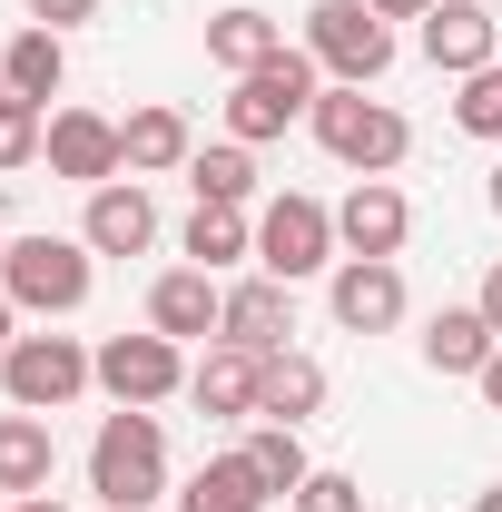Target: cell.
Here are the masks:
<instances>
[{"mask_svg":"<svg viewBox=\"0 0 502 512\" xmlns=\"http://www.w3.org/2000/svg\"><path fill=\"white\" fill-rule=\"evenodd\" d=\"M89 493L109 512H148L168 493V434H158V414L119 404V414L99 424V444H89Z\"/></svg>","mask_w":502,"mask_h":512,"instance_id":"6da1fadb","label":"cell"},{"mask_svg":"<svg viewBox=\"0 0 502 512\" xmlns=\"http://www.w3.org/2000/svg\"><path fill=\"white\" fill-rule=\"evenodd\" d=\"M0 286H10L20 316H79L89 286H99V247H89V237H10Z\"/></svg>","mask_w":502,"mask_h":512,"instance_id":"7a4b0ae2","label":"cell"},{"mask_svg":"<svg viewBox=\"0 0 502 512\" xmlns=\"http://www.w3.org/2000/svg\"><path fill=\"white\" fill-rule=\"evenodd\" d=\"M315 138H325V158H345L355 178H384V168H404V148H414V128L404 109H384L365 89H345V79H325V99H315Z\"/></svg>","mask_w":502,"mask_h":512,"instance_id":"3957f363","label":"cell"},{"mask_svg":"<svg viewBox=\"0 0 502 512\" xmlns=\"http://www.w3.org/2000/svg\"><path fill=\"white\" fill-rule=\"evenodd\" d=\"M315 99H325V69H315L306 50H276L266 69H247V79H237V99H227V138H237V148L286 138L296 119H315Z\"/></svg>","mask_w":502,"mask_h":512,"instance_id":"277c9868","label":"cell"},{"mask_svg":"<svg viewBox=\"0 0 502 512\" xmlns=\"http://www.w3.org/2000/svg\"><path fill=\"white\" fill-rule=\"evenodd\" d=\"M99 384V355L79 345V335H20L10 355H0V394L20 404V414H60Z\"/></svg>","mask_w":502,"mask_h":512,"instance_id":"5b68a950","label":"cell"},{"mask_svg":"<svg viewBox=\"0 0 502 512\" xmlns=\"http://www.w3.org/2000/svg\"><path fill=\"white\" fill-rule=\"evenodd\" d=\"M306 60L325 79H345V89H375L384 69H394V30H384L365 0H315L306 10Z\"/></svg>","mask_w":502,"mask_h":512,"instance_id":"8992f818","label":"cell"},{"mask_svg":"<svg viewBox=\"0 0 502 512\" xmlns=\"http://www.w3.org/2000/svg\"><path fill=\"white\" fill-rule=\"evenodd\" d=\"M256 266H266L276 286L325 276V266H335V207H315V197H276V207L256 217Z\"/></svg>","mask_w":502,"mask_h":512,"instance_id":"52a82bcc","label":"cell"},{"mask_svg":"<svg viewBox=\"0 0 502 512\" xmlns=\"http://www.w3.org/2000/svg\"><path fill=\"white\" fill-rule=\"evenodd\" d=\"M178 384H188V355H178L158 325H148V335H109V345H99V394H109V404H138V414H148V404H168Z\"/></svg>","mask_w":502,"mask_h":512,"instance_id":"ba28073f","label":"cell"},{"mask_svg":"<svg viewBox=\"0 0 502 512\" xmlns=\"http://www.w3.org/2000/svg\"><path fill=\"white\" fill-rule=\"evenodd\" d=\"M325 296H335L345 335H384V325H404V266L394 256H335Z\"/></svg>","mask_w":502,"mask_h":512,"instance_id":"9c48e42d","label":"cell"},{"mask_svg":"<svg viewBox=\"0 0 502 512\" xmlns=\"http://www.w3.org/2000/svg\"><path fill=\"white\" fill-rule=\"evenodd\" d=\"M40 158H50V178H69V188H109V178L128 168L119 119H99V109H60L50 138H40Z\"/></svg>","mask_w":502,"mask_h":512,"instance_id":"30bf717a","label":"cell"},{"mask_svg":"<svg viewBox=\"0 0 502 512\" xmlns=\"http://www.w3.org/2000/svg\"><path fill=\"white\" fill-rule=\"evenodd\" d=\"M404 237H414L404 188H394V178H355L345 207H335V247L345 256H404Z\"/></svg>","mask_w":502,"mask_h":512,"instance_id":"8fae6325","label":"cell"},{"mask_svg":"<svg viewBox=\"0 0 502 512\" xmlns=\"http://www.w3.org/2000/svg\"><path fill=\"white\" fill-rule=\"evenodd\" d=\"M286 335H296V286H276V276H247V286H227L217 345H247V355H286Z\"/></svg>","mask_w":502,"mask_h":512,"instance_id":"7c38bea8","label":"cell"},{"mask_svg":"<svg viewBox=\"0 0 502 512\" xmlns=\"http://www.w3.org/2000/svg\"><path fill=\"white\" fill-rule=\"evenodd\" d=\"M217 316H227V286H217L207 266H168V276L148 286V325H158L168 345H188V335L217 345Z\"/></svg>","mask_w":502,"mask_h":512,"instance_id":"4fadbf2b","label":"cell"},{"mask_svg":"<svg viewBox=\"0 0 502 512\" xmlns=\"http://www.w3.org/2000/svg\"><path fill=\"white\" fill-rule=\"evenodd\" d=\"M493 40H502V20L483 10V0H434V10H424V60L453 69V79L493 69Z\"/></svg>","mask_w":502,"mask_h":512,"instance_id":"5bb4252c","label":"cell"},{"mask_svg":"<svg viewBox=\"0 0 502 512\" xmlns=\"http://www.w3.org/2000/svg\"><path fill=\"white\" fill-rule=\"evenodd\" d=\"M99 256H138L158 247V207H148V188L138 178H109V188H89V227H79Z\"/></svg>","mask_w":502,"mask_h":512,"instance_id":"9a60e30c","label":"cell"},{"mask_svg":"<svg viewBox=\"0 0 502 512\" xmlns=\"http://www.w3.org/2000/svg\"><path fill=\"white\" fill-rule=\"evenodd\" d=\"M50 473H60V434H50V414H0V493H50Z\"/></svg>","mask_w":502,"mask_h":512,"instance_id":"2e32d148","label":"cell"},{"mask_svg":"<svg viewBox=\"0 0 502 512\" xmlns=\"http://www.w3.org/2000/svg\"><path fill=\"white\" fill-rule=\"evenodd\" d=\"M188 394H197V414H256L266 404V355L207 345V365H188Z\"/></svg>","mask_w":502,"mask_h":512,"instance_id":"e0dca14e","label":"cell"},{"mask_svg":"<svg viewBox=\"0 0 502 512\" xmlns=\"http://www.w3.org/2000/svg\"><path fill=\"white\" fill-rule=\"evenodd\" d=\"M119 148H128V178H168V168H188L197 158V138H188V119L158 99V109H128L119 119Z\"/></svg>","mask_w":502,"mask_h":512,"instance_id":"ac0fdd59","label":"cell"},{"mask_svg":"<svg viewBox=\"0 0 502 512\" xmlns=\"http://www.w3.org/2000/svg\"><path fill=\"white\" fill-rule=\"evenodd\" d=\"M493 355H502V335H493L483 306H443V316L424 325V365H434V375H483Z\"/></svg>","mask_w":502,"mask_h":512,"instance_id":"d6986e66","label":"cell"},{"mask_svg":"<svg viewBox=\"0 0 502 512\" xmlns=\"http://www.w3.org/2000/svg\"><path fill=\"white\" fill-rule=\"evenodd\" d=\"M60 79H69L60 30H40V20H30V30H10V50H0V89H10V99H40V109H50V99H60Z\"/></svg>","mask_w":502,"mask_h":512,"instance_id":"ffe728a7","label":"cell"},{"mask_svg":"<svg viewBox=\"0 0 502 512\" xmlns=\"http://www.w3.org/2000/svg\"><path fill=\"white\" fill-rule=\"evenodd\" d=\"M276 493L256 483L247 453H217V463H197L188 483H178V512H266Z\"/></svg>","mask_w":502,"mask_h":512,"instance_id":"44dd1931","label":"cell"},{"mask_svg":"<svg viewBox=\"0 0 502 512\" xmlns=\"http://www.w3.org/2000/svg\"><path fill=\"white\" fill-rule=\"evenodd\" d=\"M276 50H286V30H276L266 10H247V0L207 20V60L227 69V79H247V69H266V60H276Z\"/></svg>","mask_w":502,"mask_h":512,"instance_id":"7402d4cb","label":"cell"},{"mask_svg":"<svg viewBox=\"0 0 502 512\" xmlns=\"http://www.w3.org/2000/svg\"><path fill=\"white\" fill-rule=\"evenodd\" d=\"M306 414H325V365L315 355H266V404H256V424H306Z\"/></svg>","mask_w":502,"mask_h":512,"instance_id":"603a6c76","label":"cell"},{"mask_svg":"<svg viewBox=\"0 0 502 512\" xmlns=\"http://www.w3.org/2000/svg\"><path fill=\"white\" fill-rule=\"evenodd\" d=\"M188 188H197V207H247V197H256V158L237 148V138H227V148H197Z\"/></svg>","mask_w":502,"mask_h":512,"instance_id":"cb8c5ba5","label":"cell"},{"mask_svg":"<svg viewBox=\"0 0 502 512\" xmlns=\"http://www.w3.org/2000/svg\"><path fill=\"white\" fill-rule=\"evenodd\" d=\"M237 256H256V227H247V207H197L188 217V266H237Z\"/></svg>","mask_w":502,"mask_h":512,"instance_id":"d4e9b609","label":"cell"},{"mask_svg":"<svg viewBox=\"0 0 502 512\" xmlns=\"http://www.w3.org/2000/svg\"><path fill=\"white\" fill-rule=\"evenodd\" d=\"M237 453L256 463V483H266V493H296V483L315 473V463H306V434H296V424H256Z\"/></svg>","mask_w":502,"mask_h":512,"instance_id":"484cf974","label":"cell"},{"mask_svg":"<svg viewBox=\"0 0 502 512\" xmlns=\"http://www.w3.org/2000/svg\"><path fill=\"white\" fill-rule=\"evenodd\" d=\"M40 138H50V109L0 89V168H30V158H40Z\"/></svg>","mask_w":502,"mask_h":512,"instance_id":"4316f807","label":"cell"},{"mask_svg":"<svg viewBox=\"0 0 502 512\" xmlns=\"http://www.w3.org/2000/svg\"><path fill=\"white\" fill-rule=\"evenodd\" d=\"M453 119L473 128V138H502V60L463 79V99H453Z\"/></svg>","mask_w":502,"mask_h":512,"instance_id":"83f0119b","label":"cell"},{"mask_svg":"<svg viewBox=\"0 0 502 512\" xmlns=\"http://www.w3.org/2000/svg\"><path fill=\"white\" fill-rule=\"evenodd\" d=\"M296 512H365V483L355 473H306L296 483Z\"/></svg>","mask_w":502,"mask_h":512,"instance_id":"f1b7e54d","label":"cell"},{"mask_svg":"<svg viewBox=\"0 0 502 512\" xmlns=\"http://www.w3.org/2000/svg\"><path fill=\"white\" fill-rule=\"evenodd\" d=\"M30 20L40 30H79V20H99V0H30Z\"/></svg>","mask_w":502,"mask_h":512,"instance_id":"f546056e","label":"cell"},{"mask_svg":"<svg viewBox=\"0 0 502 512\" xmlns=\"http://www.w3.org/2000/svg\"><path fill=\"white\" fill-rule=\"evenodd\" d=\"M365 10H375V20H424L434 0H365Z\"/></svg>","mask_w":502,"mask_h":512,"instance_id":"4dcf8cb0","label":"cell"},{"mask_svg":"<svg viewBox=\"0 0 502 512\" xmlns=\"http://www.w3.org/2000/svg\"><path fill=\"white\" fill-rule=\"evenodd\" d=\"M473 306H483V316H493V335H502V266L483 276V296H473Z\"/></svg>","mask_w":502,"mask_h":512,"instance_id":"1f68e13d","label":"cell"},{"mask_svg":"<svg viewBox=\"0 0 502 512\" xmlns=\"http://www.w3.org/2000/svg\"><path fill=\"white\" fill-rule=\"evenodd\" d=\"M20 345V306H10V286H0V355Z\"/></svg>","mask_w":502,"mask_h":512,"instance_id":"d6a6232c","label":"cell"},{"mask_svg":"<svg viewBox=\"0 0 502 512\" xmlns=\"http://www.w3.org/2000/svg\"><path fill=\"white\" fill-rule=\"evenodd\" d=\"M483 404H493V414H502V355H493V365H483Z\"/></svg>","mask_w":502,"mask_h":512,"instance_id":"836d02e7","label":"cell"},{"mask_svg":"<svg viewBox=\"0 0 502 512\" xmlns=\"http://www.w3.org/2000/svg\"><path fill=\"white\" fill-rule=\"evenodd\" d=\"M10 512H69V503H60V493H30V503H10Z\"/></svg>","mask_w":502,"mask_h":512,"instance_id":"e575fe53","label":"cell"},{"mask_svg":"<svg viewBox=\"0 0 502 512\" xmlns=\"http://www.w3.org/2000/svg\"><path fill=\"white\" fill-rule=\"evenodd\" d=\"M473 512H502V483H483V503H473Z\"/></svg>","mask_w":502,"mask_h":512,"instance_id":"d590c367","label":"cell"},{"mask_svg":"<svg viewBox=\"0 0 502 512\" xmlns=\"http://www.w3.org/2000/svg\"><path fill=\"white\" fill-rule=\"evenodd\" d=\"M493 207H502V168H493Z\"/></svg>","mask_w":502,"mask_h":512,"instance_id":"8d00e7d4","label":"cell"},{"mask_svg":"<svg viewBox=\"0 0 502 512\" xmlns=\"http://www.w3.org/2000/svg\"><path fill=\"white\" fill-rule=\"evenodd\" d=\"M0 266H10V237H0Z\"/></svg>","mask_w":502,"mask_h":512,"instance_id":"74e56055","label":"cell"}]
</instances>
